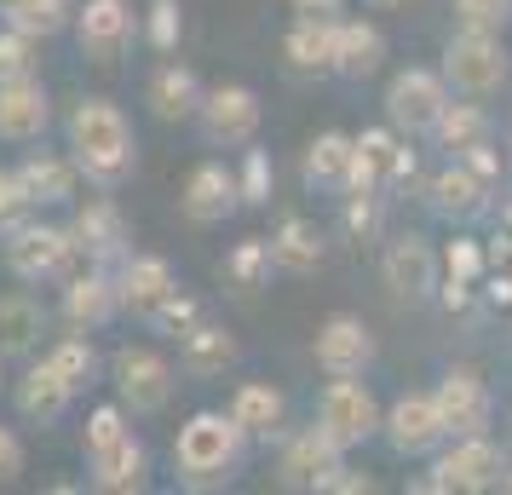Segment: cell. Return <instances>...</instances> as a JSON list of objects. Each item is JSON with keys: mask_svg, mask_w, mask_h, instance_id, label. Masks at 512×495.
<instances>
[{"mask_svg": "<svg viewBox=\"0 0 512 495\" xmlns=\"http://www.w3.org/2000/svg\"><path fill=\"white\" fill-rule=\"evenodd\" d=\"M386 438H392L397 455H426L449 438V426L438 415V398L432 392H403V398L386 409Z\"/></svg>", "mask_w": 512, "mask_h": 495, "instance_id": "18", "label": "cell"}, {"mask_svg": "<svg viewBox=\"0 0 512 495\" xmlns=\"http://www.w3.org/2000/svg\"><path fill=\"white\" fill-rule=\"evenodd\" d=\"M484 179L472 173L466 162H455V167H443L438 179H432V208L438 213H455V219H472V213H484Z\"/></svg>", "mask_w": 512, "mask_h": 495, "instance_id": "34", "label": "cell"}, {"mask_svg": "<svg viewBox=\"0 0 512 495\" xmlns=\"http://www.w3.org/2000/svg\"><path fill=\"white\" fill-rule=\"evenodd\" d=\"M317 426H323L340 449H357L363 438H374V426H386V421H380L374 392L357 375H328L323 398H317Z\"/></svg>", "mask_w": 512, "mask_h": 495, "instance_id": "7", "label": "cell"}, {"mask_svg": "<svg viewBox=\"0 0 512 495\" xmlns=\"http://www.w3.org/2000/svg\"><path fill=\"white\" fill-rule=\"evenodd\" d=\"M461 24H478V29H501L512 18V0H455Z\"/></svg>", "mask_w": 512, "mask_h": 495, "instance_id": "44", "label": "cell"}, {"mask_svg": "<svg viewBox=\"0 0 512 495\" xmlns=\"http://www.w3.org/2000/svg\"><path fill=\"white\" fill-rule=\"evenodd\" d=\"M202 98H208V87H202V81H196V70H190V64H179V58L156 64L150 87H144V104H150V116H156V121H196Z\"/></svg>", "mask_w": 512, "mask_h": 495, "instance_id": "25", "label": "cell"}, {"mask_svg": "<svg viewBox=\"0 0 512 495\" xmlns=\"http://www.w3.org/2000/svg\"><path fill=\"white\" fill-rule=\"evenodd\" d=\"M443 81L466 98L495 93L507 81V47H501V35L495 29H478V24H466L461 35H449V47H443Z\"/></svg>", "mask_w": 512, "mask_h": 495, "instance_id": "4", "label": "cell"}, {"mask_svg": "<svg viewBox=\"0 0 512 495\" xmlns=\"http://www.w3.org/2000/svg\"><path fill=\"white\" fill-rule=\"evenodd\" d=\"M0 392H6V357H0Z\"/></svg>", "mask_w": 512, "mask_h": 495, "instance_id": "49", "label": "cell"}, {"mask_svg": "<svg viewBox=\"0 0 512 495\" xmlns=\"http://www.w3.org/2000/svg\"><path fill=\"white\" fill-rule=\"evenodd\" d=\"M236 185H242V202H265V196H271V156H265V150H248Z\"/></svg>", "mask_w": 512, "mask_h": 495, "instance_id": "43", "label": "cell"}, {"mask_svg": "<svg viewBox=\"0 0 512 495\" xmlns=\"http://www.w3.org/2000/svg\"><path fill=\"white\" fill-rule=\"evenodd\" d=\"M127 415H133V409H127V403H98L93 415H87V432H81V455H104V449L110 444H121V438H127V432H133V426H127Z\"/></svg>", "mask_w": 512, "mask_h": 495, "instance_id": "38", "label": "cell"}, {"mask_svg": "<svg viewBox=\"0 0 512 495\" xmlns=\"http://www.w3.org/2000/svg\"><path fill=\"white\" fill-rule=\"evenodd\" d=\"M282 58L305 75L334 70V58H340V18H294V29L282 35Z\"/></svg>", "mask_w": 512, "mask_h": 495, "instance_id": "26", "label": "cell"}, {"mask_svg": "<svg viewBox=\"0 0 512 495\" xmlns=\"http://www.w3.org/2000/svg\"><path fill=\"white\" fill-rule=\"evenodd\" d=\"M144 472H150V455L144 444L127 432L121 444H110L104 455H87V484L104 495H127V490H144Z\"/></svg>", "mask_w": 512, "mask_h": 495, "instance_id": "27", "label": "cell"}, {"mask_svg": "<svg viewBox=\"0 0 512 495\" xmlns=\"http://www.w3.org/2000/svg\"><path fill=\"white\" fill-rule=\"evenodd\" d=\"M121 288H116V265H81L70 283H64V294H58V317H64V329H110L121 317Z\"/></svg>", "mask_w": 512, "mask_h": 495, "instance_id": "8", "label": "cell"}, {"mask_svg": "<svg viewBox=\"0 0 512 495\" xmlns=\"http://www.w3.org/2000/svg\"><path fill=\"white\" fill-rule=\"evenodd\" d=\"M144 35H150V47H156V52H173V47H179V35H185L179 0H150V24H144Z\"/></svg>", "mask_w": 512, "mask_h": 495, "instance_id": "42", "label": "cell"}, {"mask_svg": "<svg viewBox=\"0 0 512 495\" xmlns=\"http://www.w3.org/2000/svg\"><path fill=\"white\" fill-rule=\"evenodd\" d=\"M236 363V340L231 329H219V323H196L190 334H179V369H185L190 380H213V375H225Z\"/></svg>", "mask_w": 512, "mask_h": 495, "instance_id": "28", "label": "cell"}, {"mask_svg": "<svg viewBox=\"0 0 512 495\" xmlns=\"http://www.w3.org/2000/svg\"><path fill=\"white\" fill-rule=\"evenodd\" d=\"M236 202H242V185L225 162H196L185 190H179V208H185L190 225H219L236 213Z\"/></svg>", "mask_w": 512, "mask_h": 495, "instance_id": "17", "label": "cell"}, {"mask_svg": "<svg viewBox=\"0 0 512 495\" xmlns=\"http://www.w3.org/2000/svg\"><path fill=\"white\" fill-rule=\"evenodd\" d=\"M443 110H449V81L432 70H403L392 75V87H386V116L392 127L403 133H438Z\"/></svg>", "mask_w": 512, "mask_h": 495, "instance_id": "10", "label": "cell"}, {"mask_svg": "<svg viewBox=\"0 0 512 495\" xmlns=\"http://www.w3.org/2000/svg\"><path fill=\"white\" fill-rule=\"evenodd\" d=\"M438 139H443V150L466 156V150L489 144V116L478 104H455V98H449V110H443V121H438Z\"/></svg>", "mask_w": 512, "mask_h": 495, "instance_id": "36", "label": "cell"}, {"mask_svg": "<svg viewBox=\"0 0 512 495\" xmlns=\"http://www.w3.org/2000/svg\"><path fill=\"white\" fill-rule=\"evenodd\" d=\"M501 484H507V490H512V472H507V478H501Z\"/></svg>", "mask_w": 512, "mask_h": 495, "instance_id": "50", "label": "cell"}, {"mask_svg": "<svg viewBox=\"0 0 512 495\" xmlns=\"http://www.w3.org/2000/svg\"><path fill=\"white\" fill-rule=\"evenodd\" d=\"M75 398H81V392H75L70 380L52 369L47 357H41V363H29L24 375H18V386H12V409H18V421H24V426H41V432L64 421Z\"/></svg>", "mask_w": 512, "mask_h": 495, "instance_id": "14", "label": "cell"}, {"mask_svg": "<svg viewBox=\"0 0 512 495\" xmlns=\"http://www.w3.org/2000/svg\"><path fill=\"white\" fill-rule=\"evenodd\" d=\"M380 58H386V35H380L374 24L340 18V58H334V70L340 75H374Z\"/></svg>", "mask_w": 512, "mask_h": 495, "instance_id": "35", "label": "cell"}, {"mask_svg": "<svg viewBox=\"0 0 512 495\" xmlns=\"http://www.w3.org/2000/svg\"><path fill=\"white\" fill-rule=\"evenodd\" d=\"M259 116H265V110H259V98L248 93V87H208L202 110H196V127H202L208 144L236 150V144H254Z\"/></svg>", "mask_w": 512, "mask_h": 495, "instance_id": "13", "label": "cell"}, {"mask_svg": "<svg viewBox=\"0 0 512 495\" xmlns=\"http://www.w3.org/2000/svg\"><path fill=\"white\" fill-rule=\"evenodd\" d=\"M35 70H41V41L0 24V81H18V75H35Z\"/></svg>", "mask_w": 512, "mask_h": 495, "instance_id": "39", "label": "cell"}, {"mask_svg": "<svg viewBox=\"0 0 512 495\" xmlns=\"http://www.w3.org/2000/svg\"><path fill=\"white\" fill-rule=\"evenodd\" d=\"M133 35H139V18L127 0H81L75 6V47L98 70H116L133 47Z\"/></svg>", "mask_w": 512, "mask_h": 495, "instance_id": "6", "label": "cell"}, {"mask_svg": "<svg viewBox=\"0 0 512 495\" xmlns=\"http://www.w3.org/2000/svg\"><path fill=\"white\" fill-rule=\"evenodd\" d=\"M64 150L75 156L81 179L93 190H116L133 167H139V139L133 121L121 116V104L110 98H81L64 121Z\"/></svg>", "mask_w": 512, "mask_h": 495, "instance_id": "1", "label": "cell"}, {"mask_svg": "<svg viewBox=\"0 0 512 495\" xmlns=\"http://www.w3.org/2000/svg\"><path fill=\"white\" fill-rule=\"evenodd\" d=\"M52 127V93L41 75L0 81V144H41Z\"/></svg>", "mask_w": 512, "mask_h": 495, "instance_id": "11", "label": "cell"}, {"mask_svg": "<svg viewBox=\"0 0 512 495\" xmlns=\"http://www.w3.org/2000/svg\"><path fill=\"white\" fill-rule=\"evenodd\" d=\"M380 271H386V288H397L403 300H426L438 288V254L426 236H392Z\"/></svg>", "mask_w": 512, "mask_h": 495, "instance_id": "24", "label": "cell"}, {"mask_svg": "<svg viewBox=\"0 0 512 495\" xmlns=\"http://www.w3.org/2000/svg\"><path fill=\"white\" fill-rule=\"evenodd\" d=\"M340 455H346V449L334 444L323 426H311V432H300V438H288V449H282V461H277L282 490H323L328 478L340 472Z\"/></svg>", "mask_w": 512, "mask_h": 495, "instance_id": "16", "label": "cell"}, {"mask_svg": "<svg viewBox=\"0 0 512 495\" xmlns=\"http://www.w3.org/2000/svg\"><path fill=\"white\" fill-rule=\"evenodd\" d=\"M323 231L311 225V219H282V231L271 236V260H277V271H288V277H311L317 265H323Z\"/></svg>", "mask_w": 512, "mask_h": 495, "instance_id": "31", "label": "cell"}, {"mask_svg": "<svg viewBox=\"0 0 512 495\" xmlns=\"http://www.w3.org/2000/svg\"><path fill=\"white\" fill-rule=\"evenodd\" d=\"M351 167H357V139L346 133H317L305 144V185L317 190H351Z\"/></svg>", "mask_w": 512, "mask_h": 495, "instance_id": "29", "label": "cell"}, {"mask_svg": "<svg viewBox=\"0 0 512 495\" xmlns=\"http://www.w3.org/2000/svg\"><path fill=\"white\" fill-rule=\"evenodd\" d=\"M41 357H47L52 369L70 380L75 392L98 386V346H93V334H87V329H70V334H58V340H47V346H41Z\"/></svg>", "mask_w": 512, "mask_h": 495, "instance_id": "33", "label": "cell"}, {"mask_svg": "<svg viewBox=\"0 0 512 495\" xmlns=\"http://www.w3.org/2000/svg\"><path fill=\"white\" fill-rule=\"evenodd\" d=\"M0 24L24 29L35 41H52L75 29V0H0Z\"/></svg>", "mask_w": 512, "mask_h": 495, "instance_id": "32", "label": "cell"}, {"mask_svg": "<svg viewBox=\"0 0 512 495\" xmlns=\"http://www.w3.org/2000/svg\"><path fill=\"white\" fill-rule=\"evenodd\" d=\"M294 18H340V0H294Z\"/></svg>", "mask_w": 512, "mask_h": 495, "instance_id": "47", "label": "cell"}, {"mask_svg": "<svg viewBox=\"0 0 512 495\" xmlns=\"http://www.w3.org/2000/svg\"><path fill=\"white\" fill-rule=\"evenodd\" d=\"M443 265H449V283H472V277L484 271V254H478V242H455V248L443 254Z\"/></svg>", "mask_w": 512, "mask_h": 495, "instance_id": "46", "label": "cell"}, {"mask_svg": "<svg viewBox=\"0 0 512 495\" xmlns=\"http://www.w3.org/2000/svg\"><path fill=\"white\" fill-rule=\"evenodd\" d=\"M110 386H116V398L133 409V415H162L167 403H173V363H167L156 346H116L110 357Z\"/></svg>", "mask_w": 512, "mask_h": 495, "instance_id": "5", "label": "cell"}, {"mask_svg": "<svg viewBox=\"0 0 512 495\" xmlns=\"http://www.w3.org/2000/svg\"><path fill=\"white\" fill-rule=\"evenodd\" d=\"M24 467H29L24 438H18L12 426H0V490H6V484H18V478H24Z\"/></svg>", "mask_w": 512, "mask_h": 495, "instance_id": "45", "label": "cell"}, {"mask_svg": "<svg viewBox=\"0 0 512 495\" xmlns=\"http://www.w3.org/2000/svg\"><path fill=\"white\" fill-rule=\"evenodd\" d=\"M277 271V260H271V242L265 236H248V242H236L231 260H225V277H231L242 294H254V288H265V277Z\"/></svg>", "mask_w": 512, "mask_h": 495, "instance_id": "37", "label": "cell"}, {"mask_svg": "<svg viewBox=\"0 0 512 495\" xmlns=\"http://www.w3.org/2000/svg\"><path fill=\"white\" fill-rule=\"evenodd\" d=\"M432 398H438V415L449 426V438H478L489 426V386L472 369H449Z\"/></svg>", "mask_w": 512, "mask_h": 495, "instance_id": "21", "label": "cell"}, {"mask_svg": "<svg viewBox=\"0 0 512 495\" xmlns=\"http://www.w3.org/2000/svg\"><path fill=\"white\" fill-rule=\"evenodd\" d=\"M0 260H6V271L18 277V283H29V288H64L81 271V248H75V236H70V225H47V219H35L29 213L18 231H6L0 236Z\"/></svg>", "mask_w": 512, "mask_h": 495, "instance_id": "3", "label": "cell"}, {"mask_svg": "<svg viewBox=\"0 0 512 495\" xmlns=\"http://www.w3.org/2000/svg\"><path fill=\"white\" fill-rule=\"evenodd\" d=\"M29 213H35V202H29L24 179H18V167H0V236L18 231Z\"/></svg>", "mask_w": 512, "mask_h": 495, "instance_id": "40", "label": "cell"}, {"mask_svg": "<svg viewBox=\"0 0 512 495\" xmlns=\"http://www.w3.org/2000/svg\"><path fill=\"white\" fill-rule=\"evenodd\" d=\"M369 6H380V12H392V6H409V0H369Z\"/></svg>", "mask_w": 512, "mask_h": 495, "instance_id": "48", "label": "cell"}, {"mask_svg": "<svg viewBox=\"0 0 512 495\" xmlns=\"http://www.w3.org/2000/svg\"><path fill=\"white\" fill-rule=\"evenodd\" d=\"M311 357H317V369H323V375H363V369H369V357H374V334L363 329V317L340 311V317H328L323 329H317Z\"/></svg>", "mask_w": 512, "mask_h": 495, "instance_id": "19", "label": "cell"}, {"mask_svg": "<svg viewBox=\"0 0 512 495\" xmlns=\"http://www.w3.org/2000/svg\"><path fill=\"white\" fill-rule=\"evenodd\" d=\"M415 173V156H409V144L397 139V133H386V127H374V133H363L357 139V167H351V190H392L397 179H409ZM346 190V196H351Z\"/></svg>", "mask_w": 512, "mask_h": 495, "instance_id": "20", "label": "cell"}, {"mask_svg": "<svg viewBox=\"0 0 512 495\" xmlns=\"http://www.w3.org/2000/svg\"><path fill=\"white\" fill-rule=\"evenodd\" d=\"M242 461H248V432L231 421V409H196L173 438V467H179V484H190V490L231 484Z\"/></svg>", "mask_w": 512, "mask_h": 495, "instance_id": "2", "label": "cell"}, {"mask_svg": "<svg viewBox=\"0 0 512 495\" xmlns=\"http://www.w3.org/2000/svg\"><path fill=\"white\" fill-rule=\"evenodd\" d=\"M18 179H24L35 213L41 208H70L75 185H81V167H75L70 150H29L24 162H18Z\"/></svg>", "mask_w": 512, "mask_h": 495, "instance_id": "23", "label": "cell"}, {"mask_svg": "<svg viewBox=\"0 0 512 495\" xmlns=\"http://www.w3.org/2000/svg\"><path fill=\"white\" fill-rule=\"evenodd\" d=\"M501 478H507L501 449L478 432V438H455V449L438 455V467H432V478L420 490H495Z\"/></svg>", "mask_w": 512, "mask_h": 495, "instance_id": "12", "label": "cell"}, {"mask_svg": "<svg viewBox=\"0 0 512 495\" xmlns=\"http://www.w3.org/2000/svg\"><path fill=\"white\" fill-rule=\"evenodd\" d=\"M196 323H202V306L190 300L185 288H179V294H173V300H167V306L156 311V317H150V329H156V334H167V340H179V334H190Z\"/></svg>", "mask_w": 512, "mask_h": 495, "instance_id": "41", "label": "cell"}, {"mask_svg": "<svg viewBox=\"0 0 512 495\" xmlns=\"http://www.w3.org/2000/svg\"><path fill=\"white\" fill-rule=\"evenodd\" d=\"M225 409H231V421L242 426L248 438H271L282 426V415H288V398H282L271 380H242Z\"/></svg>", "mask_w": 512, "mask_h": 495, "instance_id": "30", "label": "cell"}, {"mask_svg": "<svg viewBox=\"0 0 512 495\" xmlns=\"http://www.w3.org/2000/svg\"><path fill=\"white\" fill-rule=\"evenodd\" d=\"M70 236H75V248H81V260L87 265H121L127 254H133V225H127V213H121L110 196H87V202H75Z\"/></svg>", "mask_w": 512, "mask_h": 495, "instance_id": "9", "label": "cell"}, {"mask_svg": "<svg viewBox=\"0 0 512 495\" xmlns=\"http://www.w3.org/2000/svg\"><path fill=\"white\" fill-rule=\"evenodd\" d=\"M52 329V311L24 288H6L0 294V357L18 363V357H35L41 352V334Z\"/></svg>", "mask_w": 512, "mask_h": 495, "instance_id": "22", "label": "cell"}, {"mask_svg": "<svg viewBox=\"0 0 512 495\" xmlns=\"http://www.w3.org/2000/svg\"><path fill=\"white\" fill-rule=\"evenodd\" d=\"M116 288H121V306L133 311L139 323H150L156 311L179 294V277H173V265L162 254H127L116 265Z\"/></svg>", "mask_w": 512, "mask_h": 495, "instance_id": "15", "label": "cell"}]
</instances>
